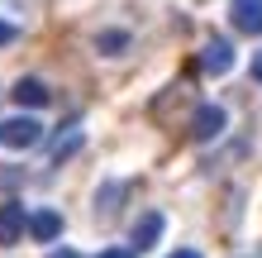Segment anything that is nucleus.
<instances>
[{"label": "nucleus", "mask_w": 262, "mask_h": 258, "mask_svg": "<svg viewBox=\"0 0 262 258\" xmlns=\"http://www.w3.org/2000/svg\"><path fill=\"white\" fill-rule=\"evenodd\" d=\"M81 144H86V134L72 125L67 134H57V139H53V148H48V153H53V163H67V158H72V153H76Z\"/></svg>", "instance_id": "obj_9"}, {"label": "nucleus", "mask_w": 262, "mask_h": 258, "mask_svg": "<svg viewBox=\"0 0 262 258\" xmlns=\"http://www.w3.org/2000/svg\"><path fill=\"white\" fill-rule=\"evenodd\" d=\"M48 258H76V249H53Z\"/></svg>", "instance_id": "obj_15"}, {"label": "nucleus", "mask_w": 262, "mask_h": 258, "mask_svg": "<svg viewBox=\"0 0 262 258\" xmlns=\"http://www.w3.org/2000/svg\"><path fill=\"white\" fill-rule=\"evenodd\" d=\"M10 101H14V105H19V110H43V105H48V101H53V91H48V86H43L38 77H19V82H14V86H10Z\"/></svg>", "instance_id": "obj_3"}, {"label": "nucleus", "mask_w": 262, "mask_h": 258, "mask_svg": "<svg viewBox=\"0 0 262 258\" xmlns=\"http://www.w3.org/2000/svg\"><path fill=\"white\" fill-rule=\"evenodd\" d=\"M14 38H19V29H14V24H5V19H0V48H5V43H14Z\"/></svg>", "instance_id": "obj_11"}, {"label": "nucleus", "mask_w": 262, "mask_h": 258, "mask_svg": "<svg viewBox=\"0 0 262 258\" xmlns=\"http://www.w3.org/2000/svg\"><path fill=\"white\" fill-rule=\"evenodd\" d=\"M29 234L34 239H57L62 234V215H57V210H34V215H29Z\"/></svg>", "instance_id": "obj_8"}, {"label": "nucleus", "mask_w": 262, "mask_h": 258, "mask_svg": "<svg viewBox=\"0 0 262 258\" xmlns=\"http://www.w3.org/2000/svg\"><path fill=\"white\" fill-rule=\"evenodd\" d=\"M29 230V215H24V206L19 201H5L0 206V249H10V244H19Z\"/></svg>", "instance_id": "obj_4"}, {"label": "nucleus", "mask_w": 262, "mask_h": 258, "mask_svg": "<svg viewBox=\"0 0 262 258\" xmlns=\"http://www.w3.org/2000/svg\"><path fill=\"white\" fill-rule=\"evenodd\" d=\"M158 239H162V215H158V210H148V215L134 225V249L143 253V249H152V244H158Z\"/></svg>", "instance_id": "obj_7"}, {"label": "nucleus", "mask_w": 262, "mask_h": 258, "mask_svg": "<svg viewBox=\"0 0 262 258\" xmlns=\"http://www.w3.org/2000/svg\"><path fill=\"white\" fill-rule=\"evenodd\" d=\"M96 258H134V249H100Z\"/></svg>", "instance_id": "obj_12"}, {"label": "nucleus", "mask_w": 262, "mask_h": 258, "mask_svg": "<svg viewBox=\"0 0 262 258\" xmlns=\"http://www.w3.org/2000/svg\"><path fill=\"white\" fill-rule=\"evenodd\" d=\"M229 19H234L238 34L257 38L262 34V0H234V5H229Z\"/></svg>", "instance_id": "obj_5"}, {"label": "nucleus", "mask_w": 262, "mask_h": 258, "mask_svg": "<svg viewBox=\"0 0 262 258\" xmlns=\"http://www.w3.org/2000/svg\"><path fill=\"white\" fill-rule=\"evenodd\" d=\"M224 134V105H195V115H191V139L195 144H210V139H220Z\"/></svg>", "instance_id": "obj_2"}, {"label": "nucleus", "mask_w": 262, "mask_h": 258, "mask_svg": "<svg viewBox=\"0 0 262 258\" xmlns=\"http://www.w3.org/2000/svg\"><path fill=\"white\" fill-rule=\"evenodd\" d=\"M167 258H200L195 249H177V253H167Z\"/></svg>", "instance_id": "obj_14"}, {"label": "nucleus", "mask_w": 262, "mask_h": 258, "mask_svg": "<svg viewBox=\"0 0 262 258\" xmlns=\"http://www.w3.org/2000/svg\"><path fill=\"white\" fill-rule=\"evenodd\" d=\"M124 48H129V34H124V29H105V34H96V53L119 57Z\"/></svg>", "instance_id": "obj_10"}, {"label": "nucleus", "mask_w": 262, "mask_h": 258, "mask_svg": "<svg viewBox=\"0 0 262 258\" xmlns=\"http://www.w3.org/2000/svg\"><path fill=\"white\" fill-rule=\"evenodd\" d=\"M200 67H205L210 77H224V72L234 67V48H229V38H210L205 48H200Z\"/></svg>", "instance_id": "obj_6"}, {"label": "nucleus", "mask_w": 262, "mask_h": 258, "mask_svg": "<svg viewBox=\"0 0 262 258\" xmlns=\"http://www.w3.org/2000/svg\"><path fill=\"white\" fill-rule=\"evenodd\" d=\"M0 129H5V120H0Z\"/></svg>", "instance_id": "obj_16"}, {"label": "nucleus", "mask_w": 262, "mask_h": 258, "mask_svg": "<svg viewBox=\"0 0 262 258\" xmlns=\"http://www.w3.org/2000/svg\"><path fill=\"white\" fill-rule=\"evenodd\" d=\"M253 82H262V53L253 57Z\"/></svg>", "instance_id": "obj_13"}, {"label": "nucleus", "mask_w": 262, "mask_h": 258, "mask_svg": "<svg viewBox=\"0 0 262 258\" xmlns=\"http://www.w3.org/2000/svg\"><path fill=\"white\" fill-rule=\"evenodd\" d=\"M38 139H43V125H38L34 115H14V120H5V129H0V144L19 148V153H24V148H34Z\"/></svg>", "instance_id": "obj_1"}]
</instances>
